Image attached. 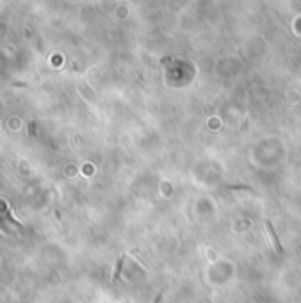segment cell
<instances>
[{"instance_id": "1", "label": "cell", "mask_w": 301, "mask_h": 303, "mask_svg": "<svg viewBox=\"0 0 301 303\" xmlns=\"http://www.w3.org/2000/svg\"><path fill=\"white\" fill-rule=\"evenodd\" d=\"M266 228H268V231H270L271 240H273V243H275V250H277L278 254H282V252H284V249H282V243H280V240H278L277 233H275L273 224H271V222H266Z\"/></svg>"}, {"instance_id": "2", "label": "cell", "mask_w": 301, "mask_h": 303, "mask_svg": "<svg viewBox=\"0 0 301 303\" xmlns=\"http://www.w3.org/2000/svg\"><path fill=\"white\" fill-rule=\"evenodd\" d=\"M124 261H125V256H122L120 259H118L117 270H115V275H113V280H118V279H120V273H122V266H124Z\"/></svg>"}]
</instances>
